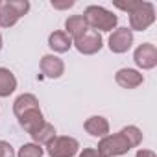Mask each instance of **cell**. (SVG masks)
I'll list each match as a JSON object with an SVG mask.
<instances>
[{
  "label": "cell",
  "mask_w": 157,
  "mask_h": 157,
  "mask_svg": "<svg viewBox=\"0 0 157 157\" xmlns=\"http://www.w3.org/2000/svg\"><path fill=\"white\" fill-rule=\"evenodd\" d=\"M83 19L89 26V30H94V32H113L117 30V24H118V17L105 10L104 6H87L85 11H83Z\"/></svg>",
  "instance_id": "obj_1"
},
{
  "label": "cell",
  "mask_w": 157,
  "mask_h": 157,
  "mask_svg": "<svg viewBox=\"0 0 157 157\" xmlns=\"http://www.w3.org/2000/svg\"><path fill=\"white\" fill-rule=\"evenodd\" d=\"M96 150L104 157H120V155H126L131 150V144L122 135V131H118V133H109V135L102 137Z\"/></svg>",
  "instance_id": "obj_2"
},
{
  "label": "cell",
  "mask_w": 157,
  "mask_h": 157,
  "mask_svg": "<svg viewBox=\"0 0 157 157\" xmlns=\"http://www.w3.org/2000/svg\"><path fill=\"white\" fill-rule=\"evenodd\" d=\"M155 22V8L148 0H140V4L129 13V30L144 32Z\"/></svg>",
  "instance_id": "obj_3"
},
{
  "label": "cell",
  "mask_w": 157,
  "mask_h": 157,
  "mask_svg": "<svg viewBox=\"0 0 157 157\" xmlns=\"http://www.w3.org/2000/svg\"><path fill=\"white\" fill-rule=\"evenodd\" d=\"M46 151L50 157H74L80 151V142L74 137L63 135V137H56L48 146Z\"/></svg>",
  "instance_id": "obj_4"
},
{
  "label": "cell",
  "mask_w": 157,
  "mask_h": 157,
  "mask_svg": "<svg viewBox=\"0 0 157 157\" xmlns=\"http://www.w3.org/2000/svg\"><path fill=\"white\" fill-rule=\"evenodd\" d=\"M72 46H76V50L83 54V56H94L102 50L104 46V39L98 32L94 30H87L82 37H78L72 41Z\"/></svg>",
  "instance_id": "obj_5"
},
{
  "label": "cell",
  "mask_w": 157,
  "mask_h": 157,
  "mask_svg": "<svg viewBox=\"0 0 157 157\" xmlns=\"http://www.w3.org/2000/svg\"><path fill=\"white\" fill-rule=\"evenodd\" d=\"M133 61L140 70H151L157 67V48L151 43H142L133 52Z\"/></svg>",
  "instance_id": "obj_6"
},
{
  "label": "cell",
  "mask_w": 157,
  "mask_h": 157,
  "mask_svg": "<svg viewBox=\"0 0 157 157\" xmlns=\"http://www.w3.org/2000/svg\"><path fill=\"white\" fill-rule=\"evenodd\" d=\"M107 46L113 54H126L133 46V32L129 28H117L109 35Z\"/></svg>",
  "instance_id": "obj_7"
},
{
  "label": "cell",
  "mask_w": 157,
  "mask_h": 157,
  "mask_svg": "<svg viewBox=\"0 0 157 157\" xmlns=\"http://www.w3.org/2000/svg\"><path fill=\"white\" fill-rule=\"evenodd\" d=\"M115 82L122 89H137L144 83V76L137 68H118L115 74Z\"/></svg>",
  "instance_id": "obj_8"
},
{
  "label": "cell",
  "mask_w": 157,
  "mask_h": 157,
  "mask_svg": "<svg viewBox=\"0 0 157 157\" xmlns=\"http://www.w3.org/2000/svg\"><path fill=\"white\" fill-rule=\"evenodd\" d=\"M41 72L44 78H50V80H57V78L63 76L65 72V63L59 56L56 54H46L41 57Z\"/></svg>",
  "instance_id": "obj_9"
},
{
  "label": "cell",
  "mask_w": 157,
  "mask_h": 157,
  "mask_svg": "<svg viewBox=\"0 0 157 157\" xmlns=\"http://www.w3.org/2000/svg\"><path fill=\"white\" fill-rule=\"evenodd\" d=\"M83 128L85 131L91 135V137H96V139H102L105 135H109V122L105 117L102 115H93L89 117L85 122H83Z\"/></svg>",
  "instance_id": "obj_10"
},
{
  "label": "cell",
  "mask_w": 157,
  "mask_h": 157,
  "mask_svg": "<svg viewBox=\"0 0 157 157\" xmlns=\"http://www.w3.org/2000/svg\"><path fill=\"white\" fill-rule=\"evenodd\" d=\"M44 122H46V120H44L41 109H33V111H28V113H24V115L19 117V124H21V128H22L26 133H30V135L35 133Z\"/></svg>",
  "instance_id": "obj_11"
},
{
  "label": "cell",
  "mask_w": 157,
  "mask_h": 157,
  "mask_svg": "<svg viewBox=\"0 0 157 157\" xmlns=\"http://www.w3.org/2000/svg\"><path fill=\"white\" fill-rule=\"evenodd\" d=\"M33 109H41V107H39L37 96L32 94V93H24V94L17 96L15 102H13V115H15L17 118H19L21 115L28 113V111H33Z\"/></svg>",
  "instance_id": "obj_12"
},
{
  "label": "cell",
  "mask_w": 157,
  "mask_h": 157,
  "mask_svg": "<svg viewBox=\"0 0 157 157\" xmlns=\"http://www.w3.org/2000/svg\"><path fill=\"white\" fill-rule=\"evenodd\" d=\"M87 30H89V26H87L83 15H70V17L65 21V33H67L72 41L78 39V37H82Z\"/></svg>",
  "instance_id": "obj_13"
},
{
  "label": "cell",
  "mask_w": 157,
  "mask_h": 157,
  "mask_svg": "<svg viewBox=\"0 0 157 157\" xmlns=\"http://www.w3.org/2000/svg\"><path fill=\"white\" fill-rule=\"evenodd\" d=\"M48 46L56 52V54H65L72 48V39L63 32V30H56L48 35Z\"/></svg>",
  "instance_id": "obj_14"
},
{
  "label": "cell",
  "mask_w": 157,
  "mask_h": 157,
  "mask_svg": "<svg viewBox=\"0 0 157 157\" xmlns=\"http://www.w3.org/2000/svg\"><path fill=\"white\" fill-rule=\"evenodd\" d=\"M15 91H17V78H15V74L10 68H6V67H0V98H8Z\"/></svg>",
  "instance_id": "obj_15"
},
{
  "label": "cell",
  "mask_w": 157,
  "mask_h": 157,
  "mask_svg": "<svg viewBox=\"0 0 157 157\" xmlns=\"http://www.w3.org/2000/svg\"><path fill=\"white\" fill-rule=\"evenodd\" d=\"M19 19H21V15L13 10L10 0L2 2V6H0V28H11L19 22Z\"/></svg>",
  "instance_id": "obj_16"
},
{
  "label": "cell",
  "mask_w": 157,
  "mask_h": 157,
  "mask_svg": "<svg viewBox=\"0 0 157 157\" xmlns=\"http://www.w3.org/2000/svg\"><path fill=\"white\" fill-rule=\"evenodd\" d=\"M56 137H57V135H56V128H54L52 124H48V122H44L35 133H32L33 142L39 144V146H48Z\"/></svg>",
  "instance_id": "obj_17"
},
{
  "label": "cell",
  "mask_w": 157,
  "mask_h": 157,
  "mask_svg": "<svg viewBox=\"0 0 157 157\" xmlns=\"http://www.w3.org/2000/svg\"><path fill=\"white\" fill-rule=\"evenodd\" d=\"M43 155H44L43 146H39L35 142H26L17 151V157H43Z\"/></svg>",
  "instance_id": "obj_18"
},
{
  "label": "cell",
  "mask_w": 157,
  "mask_h": 157,
  "mask_svg": "<svg viewBox=\"0 0 157 157\" xmlns=\"http://www.w3.org/2000/svg\"><path fill=\"white\" fill-rule=\"evenodd\" d=\"M120 131H122V135L128 139V142L131 144V148H137V146L142 142V131H140L137 126H126V128H122Z\"/></svg>",
  "instance_id": "obj_19"
},
{
  "label": "cell",
  "mask_w": 157,
  "mask_h": 157,
  "mask_svg": "<svg viewBox=\"0 0 157 157\" xmlns=\"http://www.w3.org/2000/svg\"><path fill=\"white\" fill-rule=\"evenodd\" d=\"M10 4L13 6V10H15L21 17H24V15L30 11V2H28V0H10Z\"/></svg>",
  "instance_id": "obj_20"
},
{
  "label": "cell",
  "mask_w": 157,
  "mask_h": 157,
  "mask_svg": "<svg viewBox=\"0 0 157 157\" xmlns=\"http://www.w3.org/2000/svg\"><path fill=\"white\" fill-rule=\"evenodd\" d=\"M139 4H140V0H128V2H118V0H117V2H115V8H118V10H122V11H126V13L129 15Z\"/></svg>",
  "instance_id": "obj_21"
},
{
  "label": "cell",
  "mask_w": 157,
  "mask_h": 157,
  "mask_svg": "<svg viewBox=\"0 0 157 157\" xmlns=\"http://www.w3.org/2000/svg\"><path fill=\"white\" fill-rule=\"evenodd\" d=\"M0 157H15V150L8 140H0Z\"/></svg>",
  "instance_id": "obj_22"
},
{
  "label": "cell",
  "mask_w": 157,
  "mask_h": 157,
  "mask_svg": "<svg viewBox=\"0 0 157 157\" xmlns=\"http://www.w3.org/2000/svg\"><path fill=\"white\" fill-rule=\"evenodd\" d=\"M52 8L54 10H70L76 2H74V0H52Z\"/></svg>",
  "instance_id": "obj_23"
},
{
  "label": "cell",
  "mask_w": 157,
  "mask_h": 157,
  "mask_svg": "<svg viewBox=\"0 0 157 157\" xmlns=\"http://www.w3.org/2000/svg\"><path fill=\"white\" fill-rule=\"evenodd\" d=\"M78 157H104L96 148H83V151L78 153Z\"/></svg>",
  "instance_id": "obj_24"
},
{
  "label": "cell",
  "mask_w": 157,
  "mask_h": 157,
  "mask_svg": "<svg viewBox=\"0 0 157 157\" xmlns=\"http://www.w3.org/2000/svg\"><path fill=\"white\" fill-rule=\"evenodd\" d=\"M135 157H157V155H155V151H151V150H144V148H140V150H137Z\"/></svg>",
  "instance_id": "obj_25"
},
{
  "label": "cell",
  "mask_w": 157,
  "mask_h": 157,
  "mask_svg": "<svg viewBox=\"0 0 157 157\" xmlns=\"http://www.w3.org/2000/svg\"><path fill=\"white\" fill-rule=\"evenodd\" d=\"M2 46H4V39H2V33H0V50H2Z\"/></svg>",
  "instance_id": "obj_26"
},
{
  "label": "cell",
  "mask_w": 157,
  "mask_h": 157,
  "mask_svg": "<svg viewBox=\"0 0 157 157\" xmlns=\"http://www.w3.org/2000/svg\"><path fill=\"white\" fill-rule=\"evenodd\" d=\"M0 6H2V2H0Z\"/></svg>",
  "instance_id": "obj_27"
}]
</instances>
